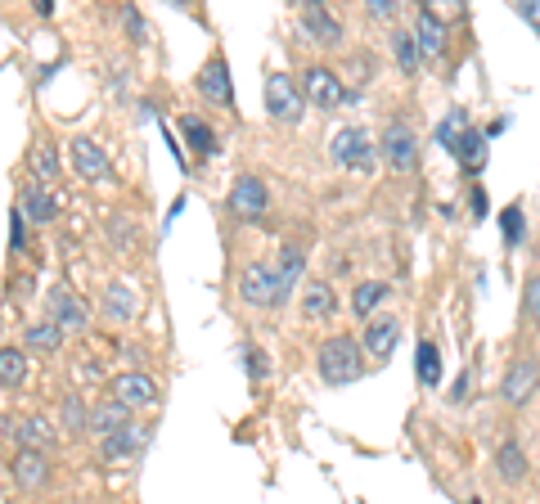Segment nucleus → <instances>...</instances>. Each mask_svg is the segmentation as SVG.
Here are the masks:
<instances>
[{
    "instance_id": "6e6552de",
    "label": "nucleus",
    "mask_w": 540,
    "mask_h": 504,
    "mask_svg": "<svg viewBox=\"0 0 540 504\" xmlns=\"http://www.w3.org/2000/svg\"><path fill=\"white\" fill-rule=\"evenodd\" d=\"M302 95L311 99L315 108H338L342 99H347V86H342V77L333 68H306Z\"/></svg>"
},
{
    "instance_id": "393cba45",
    "label": "nucleus",
    "mask_w": 540,
    "mask_h": 504,
    "mask_svg": "<svg viewBox=\"0 0 540 504\" xmlns=\"http://www.w3.org/2000/svg\"><path fill=\"white\" fill-rule=\"evenodd\" d=\"M23 212H27V221H54V194L45 185H27L23 189Z\"/></svg>"
},
{
    "instance_id": "cd10ccee",
    "label": "nucleus",
    "mask_w": 540,
    "mask_h": 504,
    "mask_svg": "<svg viewBox=\"0 0 540 504\" xmlns=\"http://www.w3.org/2000/svg\"><path fill=\"white\" fill-rule=\"evenodd\" d=\"M464 135H468V117H464V108H450V117L437 126V140H441V149H450V153H455Z\"/></svg>"
},
{
    "instance_id": "b1692460",
    "label": "nucleus",
    "mask_w": 540,
    "mask_h": 504,
    "mask_svg": "<svg viewBox=\"0 0 540 504\" xmlns=\"http://www.w3.org/2000/svg\"><path fill=\"white\" fill-rule=\"evenodd\" d=\"M180 135L189 140V149L198 153V158H212L216 153V135L207 122H198V117H180Z\"/></svg>"
},
{
    "instance_id": "a211bd4d",
    "label": "nucleus",
    "mask_w": 540,
    "mask_h": 504,
    "mask_svg": "<svg viewBox=\"0 0 540 504\" xmlns=\"http://www.w3.org/2000/svg\"><path fill=\"white\" fill-rule=\"evenodd\" d=\"M14 441L23 450H50L54 446V423L50 419H41V414H32V419H18V428H14Z\"/></svg>"
},
{
    "instance_id": "9b49d317",
    "label": "nucleus",
    "mask_w": 540,
    "mask_h": 504,
    "mask_svg": "<svg viewBox=\"0 0 540 504\" xmlns=\"http://www.w3.org/2000/svg\"><path fill=\"white\" fill-rule=\"evenodd\" d=\"M126 428H131V405H122V401H99L95 410H90V432H95L99 441L117 437V432H126Z\"/></svg>"
},
{
    "instance_id": "412c9836",
    "label": "nucleus",
    "mask_w": 540,
    "mask_h": 504,
    "mask_svg": "<svg viewBox=\"0 0 540 504\" xmlns=\"http://www.w3.org/2000/svg\"><path fill=\"white\" fill-rule=\"evenodd\" d=\"M333 311V288L324 279H306V293H302V315L306 320H324Z\"/></svg>"
},
{
    "instance_id": "dca6fc26",
    "label": "nucleus",
    "mask_w": 540,
    "mask_h": 504,
    "mask_svg": "<svg viewBox=\"0 0 540 504\" xmlns=\"http://www.w3.org/2000/svg\"><path fill=\"white\" fill-rule=\"evenodd\" d=\"M495 473H500L509 486H518L522 477L531 473V468H527V450H522V441H513V437H504V441H500V450H495Z\"/></svg>"
},
{
    "instance_id": "473e14b6",
    "label": "nucleus",
    "mask_w": 540,
    "mask_h": 504,
    "mask_svg": "<svg viewBox=\"0 0 540 504\" xmlns=\"http://www.w3.org/2000/svg\"><path fill=\"white\" fill-rule=\"evenodd\" d=\"M522 311H527L531 320H540V275H531L527 288H522Z\"/></svg>"
},
{
    "instance_id": "7ed1b4c3",
    "label": "nucleus",
    "mask_w": 540,
    "mask_h": 504,
    "mask_svg": "<svg viewBox=\"0 0 540 504\" xmlns=\"http://www.w3.org/2000/svg\"><path fill=\"white\" fill-rule=\"evenodd\" d=\"M306 108V95H302V81H293L288 72H270L266 77V113L275 122H297Z\"/></svg>"
},
{
    "instance_id": "f257e3e1",
    "label": "nucleus",
    "mask_w": 540,
    "mask_h": 504,
    "mask_svg": "<svg viewBox=\"0 0 540 504\" xmlns=\"http://www.w3.org/2000/svg\"><path fill=\"white\" fill-rule=\"evenodd\" d=\"M293 284H297V275L293 270H284V261H248L243 266V275H239V297L248 306H284V297L293 293Z\"/></svg>"
},
{
    "instance_id": "72a5a7b5",
    "label": "nucleus",
    "mask_w": 540,
    "mask_h": 504,
    "mask_svg": "<svg viewBox=\"0 0 540 504\" xmlns=\"http://www.w3.org/2000/svg\"><path fill=\"white\" fill-rule=\"evenodd\" d=\"M9 243H14V248H23L27 243V212H9Z\"/></svg>"
},
{
    "instance_id": "f03ea898",
    "label": "nucleus",
    "mask_w": 540,
    "mask_h": 504,
    "mask_svg": "<svg viewBox=\"0 0 540 504\" xmlns=\"http://www.w3.org/2000/svg\"><path fill=\"white\" fill-rule=\"evenodd\" d=\"M315 369H320V378L329 387H347V383H356V378L365 374V351H360L356 338L333 333V338H324L320 351H315Z\"/></svg>"
},
{
    "instance_id": "f3484780",
    "label": "nucleus",
    "mask_w": 540,
    "mask_h": 504,
    "mask_svg": "<svg viewBox=\"0 0 540 504\" xmlns=\"http://www.w3.org/2000/svg\"><path fill=\"white\" fill-rule=\"evenodd\" d=\"M50 324H59V329H86V306H81L68 288H54L50 293Z\"/></svg>"
},
{
    "instance_id": "f704fd0d",
    "label": "nucleus",
    "mask_w": 540,
    "mask_h": 504,
    "mask_svg": "<svg viewBox=\"0 0 540 504\" xmlns=\"http://www.w3.org/2000/svg\"><path fill=\"white\" fill-rule=\"evenodd\" d=\"M518 230H522V207H509V212H504V243H518Z\"/></svg>"
},
{
    "instance_id": "c756f323",
    "label": "nucleus",
    "mask_w": 540,
    "mask_h": 504,
    "mask_svg": "<svg viewBox=\"0 0 540 504\" xmlns=\"http://www.w3.org/2000/svg\"><path fill=\"white\" fill-rule=\"evenodd\" d=\"M32 171H36V185H50L54 176H59V153L54 149H32Z\"/></svg>"
},
{
    "instance_id": "5701e85b",
    "label": "nucleus",
    "mask_w": 540,
    "mask_h": 504,
    "mask_svg": "<svg viewBox=\"0 0 540 504\" xmlns=\"http://www.w3.org/2000/svg\"><path fill=\"white\" fill-rule=\"evenodd\" d=\"M455 158H459V167H464L468 176H477V171L486 167V135H482V131H468L464 140H459Z\"/></svg>"
},
{
    "instance_id": "0eeeda50",
    "label": "nucleus",
    "mask_w": 540,
    "mask_h": 504,
    "mask_svg": "<svg viewBox=\"0 0 540 504\" xmlns=\"http://www.w3.org/2000/svg\"><path fill=\"white\" fill-rule=\"evenodd\" d=\"M333 158H338L342 167L369 171L374 167V144H369V135L360 131V126H342V131L333 135Z\"/></svg>"
},
{
    "instance_id": "c85d7f7f",
    "label": "nucleus",
    "mask_w": 540,
    "mask_h": 504,
    "mask_svg": "<svg viewBox=\"0 0 540 504\" xmlns=\"http://www.w3.org/2000/svg\"><path fill=\"white\" fill-rule=\"evenodd\" d=\"M108 315H113V320L135 315V288L131 284H113V288H108Z\"/></svg>"
},
{
    "instance_id": "20e7f679",
    "label": "nucleus",
    "mask_w": 540,
    "mask_h": 504,
    "mask_svg": "<svg viewBox=\"0 0 540 504\" xmlns=\"http://www.w3.org/2000/svg\"><path fill=\"white\" fill-rule=\"evenodd\" d=\"M378 149H383L387 167H396V171H414V167H419V135H414V126L401 122V117L387 122L383 144H378Z\"/></svg>"
},
{
    "instance_id": "423d86ee",
    "label": "nucleus",
    "mask_w": 540,
    "mask_h": 504,
    "mask_svg": "<svg viewBox=\"0 0 540 504\" xmlns=\"http://www.w3.org/2000/svg\"><path fill=\"white\" fill-rule=\"evenodd\" d=\"M230 212L243 216V221H261L270 212V189L257 176H239L230 189Z\"/></svg>"
},
{
    "instance_id": "9d476101",
    "label": "nucleus",
    "mask_w": 540,
    "mask_h": 504,
    "mask_svg": "<svg viewBox=\"0 0 540 504\" xmlns=\"http://www.w3.org/2000/svg\"><path fill=\"white\" fill-rule=\"evenodd\" d=\"M396 342H401V324H396L392 315H374V320H365V338H360L365 356L387 360L396 351Z\"/></svg>"
},
{
    "instance_id": "4468645a",
    "label": "nucleus",
    "mask_w": 540,
    "mask_h": 504,
    "mask_svg": "<svg viewBox=\"0 0 540 504\" xmlns=\"http://www.w3.org/2000/svg\"><path fill=\"white\" fill-rule=\"evenodd\" d=\"M302 27L315 45H342V23L329 14L324 5H306L302 9Z\"/></svg>"
},
{
    "instance_id": "6ab92c4d",
    "label": "nucleus",
    "mask_w": 540,
    "mask_h": 504,
    "mask_svg": "<svg viewBox=\"0 0 540 504\" xmlns=\"http://www.w3.org/2000/svg\"><path fill=\"white\" fill-rule=\"evenodd\" d=\"M414 36H419L423 54H441V50H446V23H441L432 9H419V18H414Z\"/></svg>"
},
{
    "instance_id": "e433bc0d",
    "label": "nucleus",
    "mask_w": 540,
    "mask_h": 504,
    "mask_svg": "<svg viewBox=\"0 0 540 504\" xmlns=\"http://www.w3.org/2000/svg\"><path fill=\"white\" fill-rule=\"evenodd\" d=\"M369 14H374V18H392L396 14V0H369Z\"/></svg>"
},
{
    "instance_id": "2eb2a0df",
    "label": "nucleus",
    "mask_w": 540,
    "mask_h": 504,
    "mask_svg": "<svg viewBox=\"0 0 540 504\" xmlns=\"http://www.w3.org/2000/svg\"><path fill=\"white\" fill-rule=\"evenodd\" d=\"M72 167H77V176H86V180H104L108 176V153L99 149L95 140H72Z\"/></svg>"
},
{
    "instance_id": "ddd939ff",
    "label": "nucleus",
    "mask_w": 540,
    "mask_h": 504,
    "mask_svg": "<svg viewBox=\"0 0 540 504\" xmlns=\"http://www.w3.org/2000/svg\"><path fill=\"white\" fill-rule=\"evenodd\" d=\"M113 401H122V405H153L158 401V383H153L149 374H117L113 378Z\"/></svg>"
},
{
    "instance_id": "f8f14e48",
    "label": "nucleus",
    "mask_w": 540,
    "mask_h": 504,
    "mask_svg": "<svg viewBox=\"0 0 540 504\" xmlns=\"http://www.w3.org/2000/svg\"><path fill=\"white\" fill-rule=\"evenodd\" d=\"M9 473H14V482L23 486V491H41V486L50 482V464H45L41 450H18Z\"/></svg>"
},
{
    "instance_id": "4c0bfd02",
    "label": "nucleus",
    "mask_w": 540,
    "mask_h": 504,
    "mask_svg": "<svg viewBox=\"0 0 540 504\" xmlns=\"http://www.w3.org/2000/svg\"><path fill=\"white\" fill-rule=\"evenodd\" d=\"M518 14L527 18L531 27H540V0H522V5H518Z\"/></svg>"
},
{
    "instance_id": "7c9ffc66",
    "label": "nucleus",
    "mask_w": 540,
    "mask_h": 504,
    "mask_svg": "<svg viewBox=\"0 0 540 504\" xmlns=\"http://www.w3.org/2000/svg\"><path fill=\"white\" fill-rule=\"evenodd\" d=\"M27 342H32V347H41V351H59L63 329H59V324H32V329H27Z\"/></svg>"
},
{
    "instance_id": "bb28decb",
    "label": "nucleus",
    "mask_w": 540,
    "mask_h": 504,
    "mask_svg": "<svg viewBox=\"0 0 540 504\" xmlns=\"http://www.w3.org/2000/svg\"><path fill=\"white\" fill-rule=\"evenodd\" d=\"M144 446V428H126V432H117V437H108V441H99V450H104L108 459H122V455H135V450Z\"/></svg>"
},
{
    "instance_id": "a878e982",
    "label": "nucleus",
    "mask_w": 540,
    "mask_h": 504,
    "mask_svg": "<svg viewBox=\"0 0 540 504\" xmlns=\"http://www.w3.org/2000/svg\"><path fill=\"white\" fill-rule=\"evenodd\" d=\"M23 378H27V356L18 347H5L0 351V383L14 392V387H23Z\"/></svg>"
},
{
    "instance_id": "39448f33",
    "label": "nucleus",
    "mask_w": 540,
    "mask_h": 504,
    "mask_svg": "<svg viewBox=\"0 0 540 504\" xmlns=\"http://www.w3.org/2000/svg\"><path fill=\"white\" fill-rule=\"evenodd\" d=\"M540 387V360L536 356H518L500 378V401L509 405H527Z\"/></svg>"
},
{
    "instance_id": "1a4fd4ad",
    "label": "nucleus",
    "mask_w": 540,
    "mask_h": 504,
    "mask_svg": "<svg viewBox=\"0 0 540 504\" xmlns=\"http://www.w3.org/2000/svg\"><path fill=\"white\" fill-rule=\"evenodd\" d=\"M198 95H203L207 104H221V108L234 104V81H230V68H225L221 54H212V59L203 63V72H198Z\"/></svg>"
},
{
    "instance_id": "4be33fe9",
    "label": "nucleus",
    "mask_w": 540,
    "mask_h": 504,
    "mask_svg": "<svg viewBox=\"0 0 540 504\" xmlns=\"http://www.w3.org/2000/svg\"><path fill=\"white\" fill-rule=\"evenodd\" d=\"M392 54H396V68L405 72V77H414L419 72V59H423V45L414 32H392Z\"/></svg>"
},
{
    "instance_id": "c9c22d12",
    "label": "nucleus",
    "mask_w": 540,
    "mask_h": 504,
    "mask_svg": "<svg viewBox=\"0 0 540 504\" xmlns=\"http://www.w3.org/2000/svg\"><path fill=\"white\" fill-rule=\"evenodd\" d=\"M248 374H252V383L266 378V351H261V347H248Z\"/></svg>"
},
{
    "instance_id": "2f4dec72",
    "label": "nucleus",
    "mask_w": 540,
    "mask_h": 504,
    "mask_svg": "<svg viewBox=\"0 0 540 504\" xmlns=\"http://www.w3.org/2000/svg\"><path fill=\"white\" fill-rule=\"evenodd\" d=\"M419 378L428 387L441 378V356H437V347H432V342H419Z\"/></svg>"
},
{
    "instance_id": "aec40b11",
    "label": "nucleus",
    "mask_w": 540,
    "mask_h": 504,
    "mask_svg": "<svg viewBox=\"0 0 540 504\" xmlns=\"http://www.w3.org/2000/svg\"><path fill=\"white\" fill-rule=\"evenodd\" d=\"M387 293H392V288H387L383 279H365V284H356V293H351V311L374 320V306H383Z\"/></svg>"
}]
</instances>
